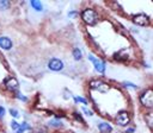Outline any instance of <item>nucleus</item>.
Instances as JSON below:
<instances>
[{
    "label": "nucleus",
    "instance_id": "obj_1",
    "mask_svg": "<svg viewBox=\"0 0 153 133\" xmlns=\"http://www.w3.org/2000/svg\"><path fill=\"white\" fill-rule=\"evenodd\" d=\"M81 18H82V20H84L87 25H94V24L97 23V20H98V14H97V12H96L94 10H92V8H86V10L82 11Z\"/></svg>",
    "mask_w": 153,
    "mask_h": 133
},
{
    "label": "nucleus",
    "instance_id": "obj_2",
    "mask_svg": "<svg viewBox=\"0 0 153 133\" xmlns=\"http://www.w3.org/2000/svg\"><path fill=\"white\" fill-rule=\"evenodd\" d=\"M90 87L92 89H96V90L100 91V93H106L110 89V86L108 83L100 81V80H93V81H91L90 82Z\"/></svg>",
    "mask_w": 153,
    "mask_h": 133
},
{
    "label": "nucleus",
    "instance_id": "obj_3",
    "mask_svg": "<svg viewBox=\"0 0 153 133\" xmlns=\"http://www.w3.org/2000/svg\"><path fill=\"white\" fill-rule=\"evenodd\" d=\"M152 99H153V91H152V89L145 90V91L141 94V96H140L141 103H142L143 106H146V107H152V104H153Z\"/></svg>",
    "mask_w": 153,
    "mask_h": 133
},
{
    "label": "nucleus",
    "instance_id": "obj_4",
    "mask_svg": "<svg viewBox=\"0 0 153 133\" xmlns=\"http://www.w3.org/2000/svg\"><path fill=\"white\" fill-rule=\"evenodd\" d=\"M130 121V118H129V114L124 110L120 112L117 115H116V124L118 126H127Z\"/></svg>",
    "mask_w": 153,
    "mask_h": 133
},
{
    "label": "nucleus",
    "instance_id": "obj_5",
    "mask_svg": "<svg viewBox=\"0 0 153 133\" xmlns=\"http://www.w3.org/2000/svg\"><path fill=\"white\" fill-rule=\"evenodd\" d=\"M88 59L93 63V65H94V69L98 71V72H104L105 71V63L103 62V61H99L98 58H96L93 55H90L88 56Z\"/></svg>",
    "mask_w": 153,
    "mask_h": 133
},
{
    "label": "nucleus",
    "instance_id": "obj_6",
    "mask_svg": "<svg viewBox=\"0 0 153 133\" xmlns=\"http://www.w3.org/2000/svg\"><path fill=\"white\" fill-rule=\"evenodd\" d=\"M48 66L53 71H60L63 68V63H62V61H60L57 58H51L49 61V63H48Z\"/></svg>",
    "mask_w": 153,
    "mask_h": 133
},
{
    "label": "nucleus",
    "instance_id": "obj_7",
    "mask_svg": "<svg viewBox=\"0 0 153 133\" xmlns=\"http://www.w3.org/2000/svg\"><path fill=\"white\" fill-rule=\"evenodd\" d=\"M133 21H134L135 24H137V25L146 26V25L149 24V18H148L146 14H142V13H141V14H136V15H134Z\"/></svg>",
    "mask_w": 153,
    "mask_h": 133
},
{
    "label": "nucleus",
    "instance_id": "obj_8",
    "mask_svg": "<svg viewBox=\"0 0 153 133\" xmlns=\"http://www.w3.org/2000/svg\"><path fill=\"white\" fill-rule=\"evenodd\" d=\"M5 87L10 90V91H14V90H17L18 89V81L14 78V77H8V78H6L5 80Z\"/></svg>",
    "mask_w": 153,
    "mask_h": 133
},
{
    "label": "nucleus",
    "instance_id": "obj_9",
    "mask_svg": "<svg viewBox=\"0 0 153 133\" xmlns=\"http://www.w3.org/2000/svg\"><path fill=\"white\" fill-rule=\"evenodd\" d=\"M124 49H122V50H120V51H117V52H115V55H114V58L116 59V61H118V62H124V61H127L128 59V55L127 53H124Z\"/></svg>",
    "mask_w": 153,
    "mask_h": 133
},
{
    "label": "nucleus",
    "instance_id": "obj_10",
    "mask_svg": "<svg viewBox=\"0 0 153 133\" xmlns=\"http://www.w3.org/2000/svg\"><path fill=\"white\" fill-rule=\"evenodd\" d=\"M0 48L4 50H10L12 48V42L7 37H0Z\"/></svg>",
    "mask_w": 153,
    "mask_h": 133
},
{
    "label": "nucleus",
    "instance_id": "obj_11",
    "mask_svg": "<svg viewBox=\"0 0 153 133\" xmlns=\"http://www.w3.org/2000/svg\"><path fill=\"white\" fill-rule=\"evenodd\" d=\"M98 128H99V131H100L102 133H109V132L112 131V127H111L109 124H106V122L99 124V125H98Z\"/></svg>",
    "mask_w": 153,
    "mask_h": 133
},
{
    "label": "nucleus",
    "instance_id": "obj_12",
    "mask_svg": "<svg viewBox=\"0 0 153 133\" xmlns=\"http://www.w3.org/2000/svg\"><path fill=\"white\" fill-rule=\"evenodd\" d=\"M30 129H31L30 125H29L27 122H23V124H20L19 128L17 129V133H23L24 131H30Z\"/></svg>",
    "mask_w": 153,
    "mask_h": 133
},
{
    "label": "nucleus",
    "instance_id": "obj_13",
    "mask_svg": "<svg viewBox=\"0 0 153 133\" xmlns=\"http://www.w3.org/2000/svg\"><path fill=\"white\" fill-rule=\"evenodd\" d=\"M73 57H74V59H76V61L81 59V57H82V52H81V50H80L79 48H75V49L73 50Z\"/></svg>",
    "mask_w": 153,
    "mask_h": 133
},
{
    "label": "nucleus",
    "instance_id": "obj_14",
    "mask_svg": "<svg viewBox=\"0 0 153 133\" xmlns=\"http://www.w3.org/2000/svg\"><path fill=\"white\" fill-rule=\"evenodd\" d=\"M30 4H31V6L36 10V11H42V4L39 2V1H36V0H31L30 1Z\"/></svg>",
    "mask_w": 153,
    "mask_h": 133
},
{
    "label": "nucleus",
    "instance_id": "obj_15",
    "mask_svg": "<svg viewBox=\"0 0 153 133\" xmlns=\"http://www.w3.org/2000/svg\"><path fill=\"white\" fill-rule=\"evenodd\" d=\"M49 126H53V127H61V126H62V122H61L59 119H54V120L49 121Z\"/></svg>",
    "mask_w": 153,
    "mask_h": 133
},
{
    "label": "nucleus",
    "instance_id": "obj_16",
    "mask_svg": "<svg viewBox=\"0 0 153 133\" xmlns=\"http://www.w3.org/2000/svg\"><path fill=\"white\" fill-rule=\"evenodd\" d=\"M10 7V1L7 0H0V8L1 10H6Z\"/></svg>",
    "mask_w": 153,
    "mask_h": 133
},
{
    "label": "nucleus",
    "instance_id": "obj_17",
    "mask_svg": "<svg viewBox=\"0 0 153 133\" xmlns=\"http://www.w3.org/2000/svg\"><path fill=\"white\" fill-rule=\"evenodd\" d=\"M74 101L75 102H81L82 104H87V100H85V99H82L80 96H74Z\"/></svg>",
    "mask_w": 153,
    "mask_h": 133
},
{
    "label": "nucleus",
    "instance_id": "obj_18",
    "mask_svg": "<svg viewBox=\"0 0 153 133\" xmlns=\"http://www.w3.org/2000/svg\"><path fill=\"white\" fill-rule=\"evenodd\" d=\"M145 119L147 120V122H148V126H149V127H152V113H148V114L145 116Z\"/></svg>",
    "mask_w": 153,
    "mask_h": 133
},
{
    "label": "nucleus",
    "instance_id": "obj_19",
    "mask_svg": "<svg viewBox=\"0 0 153 133\" xmlns=\"http://www.w3.org/2000/svg\"><path fill=\"white\" fill-rule=\"evenodd\" d=\"M73 115H74V118H75L76 120H79L81 124H84V120H82V118L80 116V114H79L78 112H74V113H73Z\"/></svg>",
    "mask_w": 153,
    "mask_h": 133
},
{
    "label": "nucleus",
    "instance_id": "obj_20",
    "mask_svg": "<svg viewBox=\"0 0 153 133\" xmlns=\"http://www.w3.org/2000/svg\"><path fill=\"white\" fill-rule=\"evenodd\" d=\"M19 126H20V124H18L17 121H12V122H11V127H12L13 129H16V131L19 128Z\"/></svg>",
    "mask_w": 153,
    "mask_h": 133
},
{
    "label": "nucleus",
    "instance_id": "obj_21",
    "mask_svg": "<svg viewBox=\"0 0 153 133\" xmlns=\"http://www.w3.org/2000/svg\"><path fill=\"white\" fill-rule=\"evenodd\" d=\"M17 99H19V100H22V101H24V102H26V101H27V99H26L25 96H23V94H20V93H18V94H17Z\"/></svg>",
    "mask_w": 153,
    "mask_h": 133
},
{
    "label": "nucleus",
    "instance_id": "obj_22",
    "mask_svg": "<svg viewBox=\"0 0 153 133\" xmlns=\"http://www.w3.org/2000/svg\"><path fill=\"white\" fill-rule=\"evenodd\" d=\"M82 112H84L86 115H88V116H92V115H93V114H92V112H91L90 109H87L86 107H84V108H82Z\"/></svg>",
    "mask_w": 153,
    "mask_h": 133
},
{
    "label": "nucleus",
    "instance_id": "obj_23",
    "mask_svg": "<svg viewBox=\"0 0 153 133\" xmlns=\"http://www.w3.org/2000/svg\"><path fill=\"white\" fill-rule=\"evenodd\" d=\"M123 84H124V86H127V87H130V88H133V89H136V88H137L135 84H133V83H130V82H124Z\"/></svg>",
    "mask_w": 153,
    "mask_h": 133
},
{
    "label": "nucleus",
    "instance_id": "obj_24",
    "mask_svg": "<svg viewBox=\"0 0 153 133\" xmlns=\"http://www.w3.org/2000/svg\"><path fill=\"white\" fill-rule=\"evenodd\" d=\"M10 113H11V115H12L13 118H17V116H18V112H17L16 109H10Z\"/></svg>",
    "mask_w": 153,
    "mask_h": 133
},
{
    "label": "nucleus",
    "instance_id": "obj_25",
    "mask_svg": "<svg viewBox=\"0 0 153 133\" xmlns=\"http://www.w3.org/2000/svg\"><path fill=\"white\" fill-rule=\"evenodd\" d=\"M5 116V108L0 106V119H2Z\"/></svg>",
    "mask_w": 153,
    "mask_h": 133
},
{
    "label": "nucleus",
    "instance_id": "obj_26",
    "mask_svg": "<svg viewBox=\"0 0 153 133\" xmlns=\"http://www.w3.org/2000/svg\"><path fill=\"white\" fill-rule=\"evenodd\" d=\"M37 133H48V132H47L45 128H38L37 129Z\"/></svg>",
    "mask_w": 153,
    "mask_h": 133
},
{
    "label": "nucleus",
    "instance_id": "obj_27",
    "mask_svg": "<svg viewBox=\"0 0 153 133\" xmlns=\"http://www.w3.org/2000/svg\"><path fill=\"white\" fill-rule=\"evenodd\" d=\"M76 14H78L76 12H69V13H68V15H69V17H75Z\"/></svg>",
    "mask_w": 153,
    "mask_h": 133
}]
</instances>
